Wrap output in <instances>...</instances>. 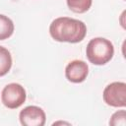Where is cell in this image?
I'll return each instance as SVG.
<instances>
[{"mask_svg": "<svg viewBox=\"0 0 126 126\" xmlns=\"http://www.w3.org/2000/svg\"><path fill=\"white\" fill-rule=\"evenodd\" d=\"M51 37L58 42L78 43L87 34V26L84 22L69 18L59 17L54 19L49 26Z\"/></svg>", "mask_w": 126, "mask_h": 126, "instance_id": "obj_1", "label": "cell"}, {"mask_svg": "<svg viewBox=\"0 0 126 126\" xmlns=\"http://www.w3.org/2000/svg\"><path fill=\"white\" fill-rule=\"evenodd\" d=\"M88 60L94 65H104L108 63L114 55L112 42L104 37H94L91 39L86 48Z\"/></svg>", "mask_w": 126, "mask_h": 126, "instance_id": "obj_2", "label": "cell"}, {"mask_svg": "<svg viewBox=\"0 0 126 126\" xmlns=\"http://www.w3.org/2000/svg\"><path fill=\"white\" fill-rule=\"evenodd\" d=\"M26 90L18 83H10L6 85L1 93V100L3 104L10 109L20 107L26 101Z\"/></svg>", "mask_w": 126, "mask_h": 126, "instance_id": "obj_3", "label": "cell"}, {"mask_svg": "<svg viewBox=\"0 0 126 126\" xmlns=\"http://www.w3.org/2000/svg\"><path fill=\"white\" fill-rule=\"evenodd\" d=\"M104 102L112 107L126 106V84L124 82H113L107 85L102 93Z\"/></svg>", "mask_w": 126, "mask_h": 126, "instance_id": "obj_4", "label": "cell"}, {"mask_svg": "<svg viewBox=\"0 0 126 126\" xmlns=\"http://www.w3.org/2000/svg\"><path fill=\"white\" fill-rule=\"evenodd\" d=\"M19 119L24 126H43L46 121V115L41 107L29 105L21 110Z\"/></svg>", "mask_w": 126, "mask_h": 126, "instance_id": "obj_5", "label": "cell"}, {"mask_svg": "<svg viewBox=\"0 0 126 126\" xmlns=\"http://www.w3.org/2000/svg\"><path fill=\"white\" fill-rule=\"evenodd\" d=\"M89 74V66L83 60H73L69 62L65 68V76L71 83L79 84L84 82Z\"/></svg>", "mask_w": 126, "mask_h": 126, "instance_id": "obj_6", "label": "cell"}, {"mask_svg": "<svg viewBox=\"0 0 126 126\" xmlns=\"http://www.w3.org/2000/svg\"><path fill=\"white\" fill-rule=\"evenodd\" d=\"M15 27L13 21L5 16L0 14V40L9 38L14 32Z\"/></svg>", "mask_w": 126, "mask_h": 126, "instance_id": "obj_7", "label": "cell"}, {"mask_svg": "<svg viewBox=\"0 0 126 126\" xmlns=\"http://www.w3.org/2000/svg\"><path fill=\"white\" fill-rule=\"evenodd\" d=\"M12 63L13 60L10 51L5 47L0 46V77L8 74V72L11 70Z\"/></svg>", "mask_w": 126, "mask_h": 126, "instance_id": "obj_8", "label": "cell"}, {"mask_svg": "<svg viewBox=\"0 0 126 126\" xmlns=\"http://www.w3.org/2000/svg\"><path fill=\"white\" fill-rule=\"evenodd\" d=\"M66 3L72 12L83 14L90 10L93 0H66Z\"/></svg>", "mask_w": 126, "mask_h": 126, "instance_id": "obj_9", "label": "cell"}, {"mask_svg": "<svg viewBox=\"0 0 126 126\" xmlns=\"http://www.w3.org/2000/svg\"><path fill=\"white\" fill-rule=\"evenodd\" d=\"M109 124L113 125V126H125L126 125V111L124 109L118 110L116 112H114L109 120Z\"/></svg>", "mask_w": 126, "mask_h": 126, "instance_id": "obj_10", "label": "cell"}]
</instances>
